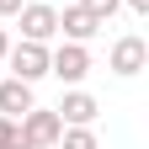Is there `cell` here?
<instances>
[{
    "mask_svg": "<svg viewBox=\"0 0 149 149\" xmlns=\"http://www.w3.org/2000/svg\"><path fill=\"white\" fill-rule=\"evenodd\" d=\"M123 6L133 11V16H149V0H123Z\"/></svg>",
    "mask_w": 149,
    "mask_h": 149,
    "instance_id": "12",
    "label": "cell"
},
{
    "mask_svg": "<svg viewBox=\"0 0 149 149\" xmlns=\"http://www.w3.org/2000/svg\"><path fill=\"white\" fill-rule=\"evenodd\" d=\"M16 22H22V37H27V43H48V37H59V11L43 6V0H22Z\"/></svg>",
    "mask_w": 149,
    "mask_h": 149,
    "instance_id": "4",
    "label": "cell"
},
{
    "mask_svg": "<svg viewBox=\"0 0 149 149\" xmlns=\"http://www.w3.org/2000/svg\"><path fill=\"white\" fill-rule=\"evenodd\" d=\"M101 27H107V22H96L85 6H64V11H59V32L69 37V43H91Z\"/></svg>",
    "mask_w": 149,
    "mask_h": 149,
    "instance_id": "6",
    "label": "cell"
},
{
    "mask_svg": "<svg viewBox=\"0 0 149 149\" xmlns=\"http://www.w3.org/2000/svg\"><path fill=\"white\" fill-rule=\"evenodd\" d=\"M0 149H27L22 133H16V117H6V112H0Z\"/></svg>",
    "mask_w": 149,
    "mask_h": 149,
    "instance_id": "10",
    "label": "cell"
},
{
    "mask_svg": "<svg viewBox=\"0 0 149 149\" xmlns=\"http://www.w3.org/2000/svg\"><path fill=\"white\" fill-rule=\"evenodd\" d=\"M80 6H85L91 16H96V22H112V16H117V6H123V0H80Z\"/></svg>",
    "mask_w": 149,
    "mask_h": 149,
    "instance_id": "11",
    "label": "cell"
},
{
    "mask_svg": "<svg viewBox=\"0 0 149 149\" xmlns=\"http://www.w3.org/2000/svg\"><path fill=\"white\" fill-rule=\"evenodd\" d=\"M53 112H59V123H96L101 107H96V96H91V91H69Z\"/></svg>",
    "mask_w": 149,
    "mask_h": 149,
    "instance_id": "7",
    "label": "cell"
},
{
    "mask_svg": "<svg viewBox=\"0 0 149 149\" xmlns=\"http://www.w3.org/2000/svg\"><path fill=\"white\" fill-rule=\"evenodd\" d=\"M144 64H149V43H144V37H133V32H128V37H117V43H112V59H107V69H112V74L133 80Z\"/></svg>",
    "mask_w": 149,
    "mask_h": 149,
    "instance_id": "5",
    "label": "cell"
},
{
    "mask_svg": "<svg viewBox=\"0 0 149 149\" xmlns=\"http://www.w3.org/2000/svg\"><path fill=\"white\" fill-rule=\"evenodd\" d=\"M59 144H64V149H101L91 123H64V128H59Z\"/></svg>",
    "mask_w": 149,
    "mask_h": 149,
    "instance_id": "9",
    "label": "cell"
},
{
    "mask_svg": "<svg viewBox=\"0 0 149 149\" xmlns=\"http://www.w3.org/2000/svg\"><path fill=\"white\" fill-rule=\"evenodd\" d=\"M0 64H6L16 80L37 85V80L48 74V43H27V37H22V43H11V48H6V59H0Z\"/></svg>",
    "mask_w": 149,
    "mask_h": 149,
    "instance_id": "2",
    "label": "cell"
},
{
    "mask_svg": "<svg viewBox=\"0 0 149 149\" xmlns=\"http://www.w3.org/2000/svg\"><path fill=\"white\" fill-rule=\"evenodd\" d=\"M59 112H53V107H27L22 112V117H16V133H22V144L27 149H53V144H59Z\"/></svg>",
    "mask_w": 149,
    "mask_h": 149,
    "instance_id": "1",
    "label": "cell"
},
{
    "mask_svg": "<svg viewBox=\"0 0 149 149\" xmlns=\"http://www.w3.org/2000/svg\"><path fill=\"white\" fill-rule=\"evenodd\" d=\"M6 48H11V32H6V27H0V59H6Z\"/></svg>",
    "mask_w": 149,
    "mask_h": 149,
    "instance_id": "14",
    "label": "cell"
},
{
    "mask_svg": "<svg viewBox=\"0 0 149 149\" xmlns=\"http://www.w3.org/2000/svg\"><path fill=\"white\" fill-rule=\"evenodd\" d=\"M48 74H59L64 85H80L85 74H91V48H85V43H69V37H64L59 48H48Z\"/></svg>",
    "mask_w": 149,
    "mask_h": 149,
    "instance_id": "3",
    "label": "cell"
},
{
    "mask_svg": "<svg viewBox=\"0 0 149 149\" xmlns=\"http://www.w3.org/2000/svg\"><path fill=\"white\" fill-rule=\"evenodd\" d=\"M27 107H37V96H32V85L27 80H0V112H6V117H22Z\"/></svg>",
    "mask_w": 149,
    "mask_h": 149,
    "instance_id": "8",
    "label": "cell"
},
{
    "mask_svg": "<svg viewBox=\"0 0 149 149\" xmlns=\"http://www.w3.org/2000/svg\"><path fill=\"white\" fill-rule=\"evenodd\" d=\"M22 11V0H0V16H16Z\"/></svg>",
    "mask_w": 149,
    "mask_h": 149,
    "instance_id": "13",
    "label": "cell"
}]
</instances>
